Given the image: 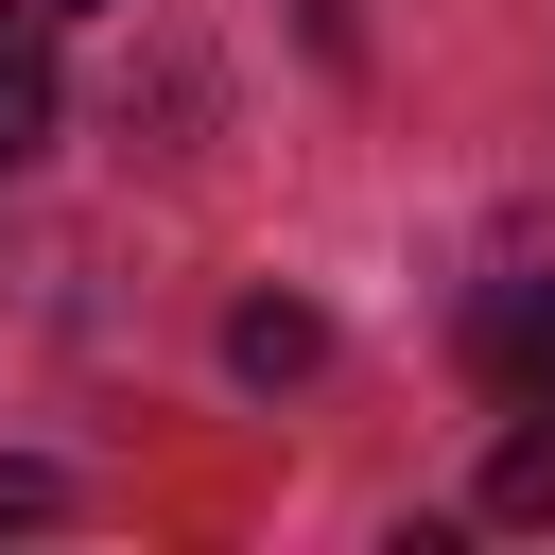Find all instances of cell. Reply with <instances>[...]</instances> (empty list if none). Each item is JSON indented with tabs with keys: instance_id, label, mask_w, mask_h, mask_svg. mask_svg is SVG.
I'll list each match as a JSON object with an SVG mask.
<instances>
[{
	"instance_id": "7a4b0ae2",
	"label": "cell",
	"mask_w": 555,
	"mask_h": 555,
	"mask_svg": "<svg viewBox=\"0 0 555 555\" xmlns=\"http://www.w3.org/2000/svg\"><path fill=\"white\" fill-rule=\"evenodd\" d=\"M52 0H0V173H35L52 156Z\"/></svg>"
},
{
	"instance_id": "6da1fadb",
	"label": "cell",
	"mask_w": 555,
	"mask_h": 555,
	"mask_svg": "<svg viewBox=\"0 0 555 555\" xmlns=\"http://www.w3.org/2000/svg\"><path fill=\"white\" fill-rule=\"evenodd\" d=\"M468 382L503 399V416H555V243H520V260H486L468 278Z\"/></svg>"
},
{
	"instance_id": "277c9868",
	"label": "cell",
	"mask_w": 555,
	"mask_h": 555,
	"mask_svg": "<svg viewBox=\"0 0 555 555\" xmlns=\"http://www.w3.org/2000/svg\"><path fill=\"white\" fill-rule=\"evenodd\" d=\"M486 520H520V538L555 520V416H520V434L486 451Z\"/></svg>"
},
{
	"instance_id": "3957f363",
	"label": "cell",
	"mask_w": 555,
	"mask_h": 555,
	"mask_svg": "<svg viewBox=\"0 0 555 555\" xmlns=\"http://www.w3.org/2000/svg\"><path fill=\"white\" fill-rule=\"evenodd\" d=\"M225 364H243V382H312V364H330V312H312V295H243V312H225Z\"/></svg>"
},
{
	"instance_id": "5b68a950",
	"label": "cell",
	"mask_w": 555,
	"mask_h": 555,
	"mask_svg": "<svg viewBox=\"0 0 555 555\" xmlns=\"http://www.w3.org/2000/svg\"><path fill=\"white\" fill-rule=\"evenodd\" d=\"M35 520H69V486L52 468H0V538H35Z\"/></svg>"
},
{
	"instance_id": "8992f818",
	"label": "cell",
	"mask_w": 555,
	"mask_h": 555,
	"mask_svg": "<svg viewBox=\"0 0 555 555\" xmlns=\"http://www.w3.org/2000/svg\"><path fill=\"white\" fill-rule=\"evenodd\" d=\"M52 17H121V0H52Z\"/></svg>"
}]
</instances>
